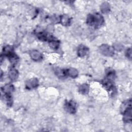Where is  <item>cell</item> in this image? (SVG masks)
<instances>
[{"label": "cell", "instance_id": "cell-1", "mask_svg": "<svg viewBox=\"0 0 132 132\" xmlns=\"http://www.w3.org/2000/svg\"><path fill=\"white\" fill-rule=\"evenodd\" d=\"M104 19L100 14L96 13V14H90L87 18V24L95 26H99L101 25L103 23Z\"/></svg>", "mask_w": 132, "mask_h": 132}, {"label": "cell", "instance_id": "cell-2", "mask_svg": "<svg viewBox=\"0 0 132 132\" xmlns=\"http://www.w3.org/2000/svg\"><path fill=\"white\" fill-rule=\"evenodd\" d=\"M66 110L70 113L73 114L76 111V104L74 102L70 101L66 104Z\"/></svg>", "mask_w": 132, "mask_h": 132}, {"label": "cell", "instance_id": "cell-3", "mask_svg": "<svg viewBox=\"0 0 132 132\" xmlns=\"http://www.w3.org/2000/svg\"><path fill=\"white\" fill-rule=\"evenodd\" d=\"M101 51L102 53L106 56H111L113 54L112 49L107 46H103L101 48Z\"/></svg>", "mask_w": 132, "mask_h": 132}, {"label": "cell", "instance_id": "cell-4", "mask_svg": "<svg viewBox=\"0 0 132 132\" xmlns=\"http://www.w3.org/2000/svg\"><path fill=\"white\" fill-rule=\"evenodd\" d=\"M38 86V80L36 79H32L30 80L28 82L26 83V87H28L29 89L35 88Z\"/></svg>", "mask_w": 132, "mask_h": 132}, {"label": "cell", "instance_id": "cell-5", "mask_svg": "<svg viewBox=\"0 0 132 132\" xmlns=\"http://www.w3.org/2000/svg\"><path fill=\"white\" fill-rule=\"evenodd\" d=\"M31 56L32 59L36 61H38L42 58V56L40 53L37 51H34L31 53Z\"/></svg>", "mask_w": 132, "mask_h": 132}, {"label": "cell", "instance_id": "cell-6", "mask_svg": "<svg viewBox=\"0 0 132 132\" xmlns=\"http://www.w3.org/2000/svg\"><path fill=\"white\" fill-rule=\"evenodd\" d=\"M18 76V71L15 69H12L9 72V78L12 80H14L17 79Z\"/></svg>", "mask_w": 132, "mask_h": 132}, {"label": "cell", "instance_id": "cell-7", "mask_svg": "<svg viewBox=\"0 0 132 132\" xmlns=\"http://www.w3.org/2000/svg\"><path fill=\"white\" fill-rule=\"evenodd\" d=\"M88 51V50L86 47L84 46L81 47L78 50V55L81 57H83L87 54Z\"/></svg>", "mask_w": 132, "mask_h": 132}, {"label": "cell", "instance_id": "cell-8", "mask_svg": "<svg viewBox=\"0 0 132 132\" xmlns=\"http://www.w3.org/2000/svg\"><path fill=\"white\" fill-rule=\"evenodd\" d=\"M60 21L62 24L64 25H67L70 23V19L66 15L61 17Z\"/></svg>", "mask_w": 132, "mask_h": 132}, {"label": "cell", "instance_id": "cell-9", "mask_svg": "<svg viewBox=\"0 0 132 132\" xmlns=\"http://www.w3.org/2000/svg\"><path fill=\"white\" fill-rule=\"evenodd\" d=\"M67 74H69V76L71 77H72L73 78H75L78 76V72L77 70L74 69H70L68 71Z\"/></svg>", "mask_w": 132, "mask_h": 132}, {"label": "cell", "instance_id": "cell-10", "mask_svg": "<svg viewBox=\"0 0 132 132\" xmlns=\"http://www.w3.org/2000/svg\"><path fill=\"white\" fill-rule=\"evenodd\" d=\"M88 90H89L88 86L86 84L81 86L80 88V91L83 94L87 93V92H88Z\"/></svg>", "mask_w": 132, "mask_h": 132}, {"label": "cell", "instance_id": "cell-11", "mask_svg": "<svg viewBox=\"0 0 132 132\" xmlns=\"http://www.w3.org/2000/svg\"><path fill=\"white\" fill-rule=\"evenodd\" d=\"M13 90V86L12 85H6L4 87V92L6 94H10L11 91Z\"/></svg>", "mask_w": 132, "mask_h": 132}, {"label": "cell", "instance_id": "cell-12", "mask_svg": "<svg viewBox=\"0 0 132 132\" xmlns=\"http://www.w3.org/2000/svg\"><path fill=\"white\" fill-rule=\"evenodd\" d=\"M50 46L54 49H57L58 48V46H59V43H58L57 41L52 40L50 42Z\"/></svg>", "mask_w": 132, "mask_h": 132}, {"label": "cell", "instance_id": "cell-13", "mask_svg": "<svg viewBox=\"0 0 132 132\" xmlns=\"http://www.w3.org/2000/svg\"><path fill=\"white\" fill-rule=\"evenodd\" d=\"M109 9V7L107 3H106V4H104L103 5H102V7L101 8V10L103 12H104V13L105 12H107L108 11V10Z\"/></svg>", "mask_w": 132, "mask_h": 132}]
</instances>
